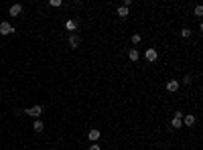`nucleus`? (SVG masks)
<instances>
[{"label": "nucleus", "mask_w": 203, "mask_h": 150, "mask_svg": "<svg viewBox=\"0 0 203 150\" xmlns=\"http://www.w3.org/2000/svg\"><path fill=\"white\" fill-rule=\"evenodd\" d=\"M171 124H173V128H181L183 126V114L181 112H175V118L171 120Z\"/></svg>", "instance_id": "1"}, {"label": "nucleus", "mask_w": 203, "mask_h": 150, "mask_svg": "<svg viewBox=\"0 0 203 150\" xmlns=\"http://www.w3.org/2000/svg\"><path fill=\"white\" fill-rule=\"evenodd\" d=\"M10 33H14L12 24L10 22H0V34H10Z\"/></svg>", "instance_id": "2"}, {"label": "nucleus", "mask_w": 203, "mask_h": 150, "mask_svg": "<svg viewBox=\"0 0 203 150\" xmlns=\"http://www.w3.org/2000/svg\"><path fill=\"white\" fill-rule=\"evenodd\" d=\"M144 57H146V61H156V57H158V53H156V49H146V53H144Z\"/></svg>", "instance_id": "3"}, {"label": "nucleus", "mask_w": 203, "mask_h": 150, "mask_svg": "<svg viewBox=\"0 0 203 150\" xmlns=\"http://www.w3.org/2000/svg\"><path fill=\"white\" fill-rule=\"evenodd\" d=\"M27 114L31 118H39L41 114H43V108H41V106H35V108H31V109H27Z\"/></svg>", "instance_id": "4"}, {"label": "nucleus", "mask_w": 203, "mask_h": 150, "mask_svg": "<svg viewBox=\"0 0 203 150\" xmlns=\"http://www.w3.org/2000/svg\"><path fill=\"white\" fill-rule=\"evenodd\" d=\"M8 12H10V16H18V14L22 12V6H20V4H12Z\"/></svg>", "instance_id": "5"}, {"label": "nucleus", "mask_w": 203, "mask_h": 150, "mask_svg": "<svg viewBox=\"0 0 203 150\" xmlns=\"http://www.w3.org/2000/svg\"><path fill=\"white\" fill-rule=\"evenodd\" d=\"M69 45H71V49H77V45H79V37H77V34H69Z\"/></svg>", "instance_id": "6"}, {"label": "nucleus", "mask_w": 203, "mask_h": 150, "mask_svg": "<svg viewBox=\"0 0 203 150\" xmlns=\"http://www.w3.org/2000/svg\"><path fill=\"white\" fill-rule=\"evenodd\" d=\"M88 138L92 140V142H95V140L100 138V130H89V132H88Z\"/></svg>", "instance_id": "7"}, {"label": "nucleus", "mask_w": 203, "mask_h": 150, "mask_svg": "<svg viewBox=\"0 0 203 150\" xmlns=\"http://www.w3.org/2000/svg\"><path fill=\"white\" fill-rule=\"evenodd\" d=\"M183 122L187 124V126H193V124L197 122V118L193 116V114H187V116H185V120H183Z\"/></svg>", "instance_id": "8"}, {"label": "nucleus", "mask_w": 203, "mask_h": 150, "mask_svg": "<svg viewBox=\"0 0 203 150\" xmlns=\"http://www.w3.org/2000/svg\"><path fill=\"white\" fill-rule=\"evenodd\" d=\"M167 89H169V91H177V89H179V81H175V79H171V81L167 83Z\"/></svg>", "instance_id": "9"}, {"label": "nucleus", "mask_w": 203, "mask_h": 150, "mask_svg": "<svg viewBox=\"0 0 203 150\" xmlns=\"http://www.w3.org/2000/svg\"><path fill=\"white\" fill-rule=\"evenodd\" d=\"M43 128H45V124L41 122V120H37V122L33 124V130H35V132H43Z\"/></svg>", "instance_id": "10"}, {"label": "nucleus", "mask_w": 203, "mask_h": 150, "mask_svg": "<svg viewBox=\"0 0 203 150\" xmlns=\"http://www.w3.org/2000/svg\"><path fill=\"white\" fill-rule=\"evenodd\" d=\"M128 57H130V61H136V59L140 57V53H138L136 49H132V51H130V53H128Z\"/></svg>", "instance_id": "11"}, {"label": "nucleus", "mask_w": 203, "mask_h": 150, "mask_svg": "<svg viewBox=\"0 0 203 150\" xmlns=\"http://www.w3.org/2000/svg\"><path fill=\"white\" fill-rule=\"evenodd\" d=\"M118 16H122V18H126V16H128V8L120 6V8H118Z\"/></svg>", "instance_id": "12"}, {"label": "nucleus", "mask_w": 203, "mask_h": 150, "mask_svg": "<svg viewBox=\"0 0 203 150\" xmlns=\"http://www.w3.org/2000/svg\"><path fill=\"white\" fill-rule=\"evenodd\" d=\"M65 28H67V31H75L77 24H75V21H67V22H65Z\"/></svg>", "instance_id": "13"}, {"label": "nucleus", "mask_w": 203, "mask_h": 150, "mask_svg": "<svg viewBox=\"0 0 203 150\" xmlns=\"http://www.w3.org/2000/svg\"><path fill=\"white\" fill-rule=\"evenodd\" d=\"M181 37H183V39H189V37H191V31H189V28H183V31H181Z\"/></svg>", "instance_id": "14"}, {"label": "nucleus", "mask_w": 203, "mask_h": 150, "mask_svg": "<svg viewBox=\"0 0 203 150\" xmlns=\"http://www.w3.org/2000/svg\"><path fill=\"white\" fill-rule=\"evenodd\" d=\"M193 12H195V16H203V8L201 6H195V10H193Z\"/></svg>", "instance_id": "15"}, {"label": "nucleus", "mask_w": 203, "mask_h": 150, "mask_svg": "<svg viewBox=\"0 0 203 150\" xmlns=\"http://www.w3.org/2000/svg\"><path fill=\"white\" fill-rule=\"evenodd\" d=\"M140 41H142V37H140V34H132V43H136V45H138Z\"/></svg>", "instance_id": "16"}, {"label": "nucleus", "mask_w": 203, "mask_h": 150, "mask_svg": "<svg viewBox=\"0 0 203 150\" xmlns=\"http://www.w3.org/2000/svg\"><path fill=\"white\" fill-rule=\"evenodd\" d=\"M51 6H61V0H51Z\"/></svg>", "instance_id": "17"}, {"label": "nucleus", "mask_w": 203, "mask_h": 150, "mask_svg": "<svg viewBox=\"0 0 203 150\" xmlns=\"http://www.w3.org/2000/svg\"><path fill=\"white\" fill-rule=\"evenodd\" d=\"M89 150H100V146H98V144H92V146H89Z\"/></svg>", "instance_id": "18"}, {"label": "nucleus", "mask_w": 203, "mask_h": 150, "mask_svg": "<svg viewBox=\"0 0 203 150\" xmlns=\"http://www.w3.org/2000/svg\"><path fill=\"white\" fill-rule=\"evenodd\" d=\"M53 150H55V148H53Z\"/></svg>", "instance_id": "19"}]
</instances>
